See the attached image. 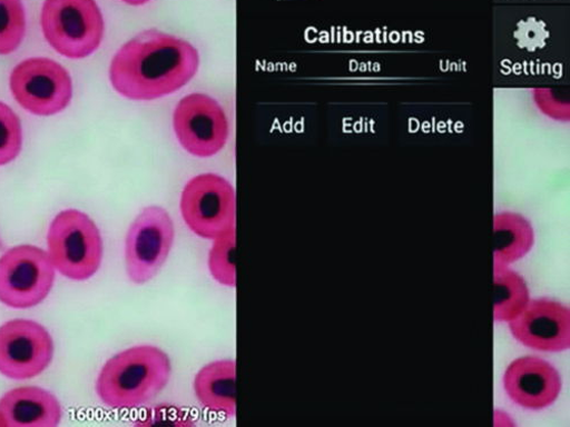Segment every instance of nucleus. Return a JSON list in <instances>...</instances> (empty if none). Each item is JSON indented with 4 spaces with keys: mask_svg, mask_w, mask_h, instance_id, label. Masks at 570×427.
Masks as SVG:
<instances>
[{
    "mask_svg": "<svg viewBox=\"0 0 570 427\" xmlns=\"http://www.w3.org/2000/svg\"><path fill=\"white\" fill-rule=\"evenodd\" d=\"M503 387L518 406L530 410L548 408L558 399L561 378L558 370L539 357H522L512 361L503 376Z\"/></svg>",
    "mask_w": 570,
    "mask_h": 427,
    "instance_id": "nucleus-12",
    "label": "nucleus"
},
{
    "mask_svg": "<svg viewBox=\"0 0 570 427\" xmlns=\"http://www.w3.org/2000/svg\"><path fill=\"white\" fill-rule=\"evenodd\" d=\"M235 229L218 237L209 252L208 268L214 279L226 288L236 287Z\"/></svg>",
    "mask_w": 570,
    "mask_h": 427,
    "instance_id": "nucleus-18",
    "label": "nucleus"
},
{
    "mask_svg": "<svg viewBox=\"0 0 570 427\" xmlns=\"http://www.w3.org/2000/svg\"><path fill=\"white\" fill-rule=\"evenodd\" d=\"M0 427H7V423L2 413H0Z\"/></svg>",
    "mask_w": 570,
    "mask_h": 427,
    "instance_id": "nucleus-23",
    "label": "nucleus"
},
{
    "mask_svg": "<svg viewBox=\"0 0 570 427\" xmlns=\"http://www.w3.org/2000/svg\"><path fill=\"white\" fill-rule=\"evenodd\" d=\"M46 251L58 272L71 280L85 281L101 268L102 235L88 215L68 209L58 214L51 222Z\"/></svg>",
    "mask_w": 570,
    "mask_h": 427,
    "instance_id": "nucleus-3",
    "label": "nucleus"
},
{
    "mask_svg": "<svg viewBox=\"0 0 570 427\" xmlns=\"http://www.w3.org/2000/svg\"><path fill=\"white\" fill-rule=\"evenodd\" d=\"M195 394L207 410L233 418L236 415V363L232 359L213 361L195 378Z\"/></svg>",
    "mask_w": 570,
    "mask_h": 427,
    "instance_id": "nucleus-14",
    "label": "nucleus"
},
{
    "mask_svg": "<svg viewBox=\"0 0 570 427\" xmlns=\"http://www.w3.org/2000/svg\"><path fill=\"white\" fill-rule=\"evenodd\" d=\"M173 373L169 356L159 347L142 345L111 357L99 373L95 390L111 409H132L157 398Z\"/></svg>",
    "mask_w": 570,
    "mask_h": 427,
    "instance_id": "nucleus-2",
    "label": "nucleus"
},
{
    "mask_svg": "<svg viewBox=\"0 0 570 427\" xmlns=\"http://www.w3.org/2000/svg\"><path fill=\"white\" fill-rule=\"evenodd\" d=\"M56 346L50 331L31 319H13L0 326V374L24 381L42 374L53 361Z\"/></svg>",
    "mask_w": 570,
    "mask_h": 427,
    "instance_id": "nucleus-9",
    "label": "nucleus"
},
{
    "mask_svg": "<svg viewBox=\"0 0 570 427\" xmlns=\"http://www.w3.org/2000/svg\"><path fill=\"white\" fill-rule=\"evenodd\" d=\"M0 250H4V242L2 236H0Z\"/></svg>",
    "mask_w": 570,
    "mask_h": 427,
    "instance_id": "nucleus-24",
    "label": "nucleus"
},
{
    "mask_svg": "<svg viewBox=\"0 0 570 427\" xmlns=\"http://www.w3.org/2000/svg\"><path fill=\"white\" fill-rule=\"evenodd\" d=\"M122 2L130 7H141L151 2V0H122Z\"/></svg>",
    "mask_w": 570,
    "mask_h": 427,
    "instance_id": "nucleus-22",
    "label": "nucleus"
},
{
    "mask_svg": "<svg viewBox=\"0 0 570 427\" xmlns=\"http://www.w3.org/2000/svg\"><path fill=\"white\" fill-rule=\"evenodd\" d=\"M22 126L14 111L0 102V167L14 161L22 149Z\"/></svg>",
    "mask_w": 570,
    "mask_h": 427,
    "instance_id": "nucleus-19",
    "label": "nucleus"
},
{
    "mask_svg": "<svg viewBox=\"0 0 570 427\" xmlns=\"http://www.w3.org/2000/svg\"><path fill=\"white\" fill-rule=\"evenodd\" d=\"M534 100L539 108L549 117L566 120L568 118V107L556 100L548 89H537L534 91Z\"/></svg>",
    "mask_w": 570,
    "mask_h": 427,
    "instance_id": "nucleus-21",
    "label": "nucleus"
},
{
    "mask_svg": "<svg viewBox=\"0 0 570 427\" xmlns=\"http://www.w3.org/2000/svg\"><path fill=\"white\" fill-rule=\"evenodd\" d=\"M26 34V12L22 0H0V56L19 49Z\"/></svg>",
    "mask_w": 570,
    "mask_h": 427,
    "instance_id": "nucleus-17",
    "label": "nucleus"
},
{
    "mask_svg": "<svg viewBox=\"0 0 570 427\" xmlns=\"http://www.w3.org/2000/svg\"><path fill=\"white\" fill-rule=\"evenodd\" d=\"M41 27L57 52L76 60L97 51L105 36L104 17L95 0H46Z\"/></svg>",
    "mask_w": 570,
    "mask_h": 427,
    "instance_id": "nucleus-4",
    "label": "nucleus"
},
{
    "mask_svg": "<svg viewBox=\"0 0 570 427\" xmlns=\"http://www.w3.org/2000/svg\"><path fill=\"white\" fill-rule=\"evenodd\" d=\"M142 423L137 425L155 426V425H174V426H189L194 425L191 417L186 411L176 407H158L147 414L146 418H141Z\"/></svg>",
    "mask_w": 570,
    "mask_h": 427,
    "instance_id": "nucleus-20",
    "label": "nucleus"
},
{
    "mask_svg": "<svg viewBox=\"0 0 570 427\" xmlns=\"http://www.w3.org/2000/svg\"><path fill=\"white\" fill-rule=\"evenodd\" d=\"M200 68L193 43L151 29L127 41L112 59L110 81L131 101H155L178 91Z\"/></svg>",
    "mask_w": 570,
    "mask_h": 427,
    "instance_id": "nucleus-1",
    "label": "nucleus"
},
{
    "mask_svg": "<svg viewBox=\"0 0 570 427\" xmlns=\"http://www.w3.org/2000/svg\"><path fill=\"white\" fill-rule=\"evenodd\" d=\"M175 241V226L161 207L142 209L131 222L125 240V267L136 285L151 281L163 269Z\"/></svg>",
    "mask_w": 570,
    "mask_h": 427,
    "instance_id": "nucleus-7",
    "label": "nucleus"
},
{
    "mask_svg": "<svg viewBox=\"0 0 570 427\" xmlns=\"http://www.w3.org/2000/svg\"><path fill=\"white\" fill-rule=\"evenodd\" d=\"M7 427H56L63 410L59 399L49 390L39 387H20L0 398Z\"/></svg>",
    "mask_w": 570,
    "mask_h": 427,
    "instance_id": "nucleus-13",
    "label": "nucleus"
},
{
    "mask_svg": "<svg viewBox=\"0 0 570 427\" xmlns=\"http://www.w3.org/2000/svg\"><path fill=\"white\" fill-rule=\"evenodd\" d=\"M529 302L530 291L524 278L509 267H494V319L510 322Z\"/></svg>",
    "mask_w": 570,
    "mask_h": 427,
    "instance_id": "nucleus-16",
    "label": "nucleus"
},
{
    "mask_svg": "<svg viewBox=\"0 0 570 427\" xmlns=\"http://www.w3.org/2000/svg\"><path fill=\"white\" fill-rule=\"evenodd\" d=\"M180 215L202 239L214 241L235 229L234 187L216 173H203L189 180L181 192Z\"/></svg>",
    "mask_w": 570,
    "mask_h": 427,
    "instance_id": "nucleus-6",
    "label": "nucleus"
},
{
    "mask_svg": "<svg viewBox=\"0 0 570 427\" xmlns=\"http://www.w3.org/2000/svg\"><path fill=\"white\" fill-rule=\"evenodd\" d=\"M534 230L530 221L513 212H501L494 218V267L524 258L534 246Z\"/></svg>",
    "mask_w": 570,
    "mask_h": 427,
    "instance_id": "nucleus-15",
    "label": "nucleus"
},
{
    "mask_svg": "<svg viewBox=\"0 0 570 427\" xmlns=\"http://www.w3.org/2000/svg\"><path fill=\"white\" fill-rule=\"evenodd\" d=\"M173 127L181 148L197 158L218 155L229 136L226 113L205 93L187 95L177 105Z\"/></svg>",
    "mask_w": 570,
    "mask_h": 427,
    "instance_id": "nucleus-10",
    "label": "nucleus"
},
{
    "mask_svg": "<svg viewBox=\"0 0 570 427\" xmlns=\"http://www.w3.org/2000/svg\"><path fill=\"white\" fill-rule=\"evenodd\" d=\"M57 270L46 250L22 245L0 257V304L30 309L53 290Z\"/></svg>",
    "mask_w": 570,
    "mask_h": 427,
    "instance_id": "nucleus-5",
    "label": "nucleus"
},
{
    "mask_svg": "<svg viewBox=\"0 0 570 427\" xmlns=\"http://www.w3.org/2000/svg\"><path fill=\"white\" fill-rule=\"evenodd\" d=\"M17 102L27 111L41 117L62 112L72 99V79L58 62L28 59L17 66L10 78Z\"/></svg>",
    "mask_w": 570,
    "mask_h": 427,
    "instance_id": "nucleus-8",
    "label": "nucleus"
},
{
    "mask_svg": "<svg viewBox=\"0 0 570 427\" xmlns=\"http://www.w3.org/2000/svg\"><path fill=\"white\" fill-rule=\"evenodd\" d=\"M509 328L518 342L538 351L561 352L570 346L569 309L554 300H530Z\"/></svg>",
    "mask_w": 570,
    "mask_h": 427,
    "instance_id": "nucleus-11",
    "label": "nucleus"
}]
</instances>
